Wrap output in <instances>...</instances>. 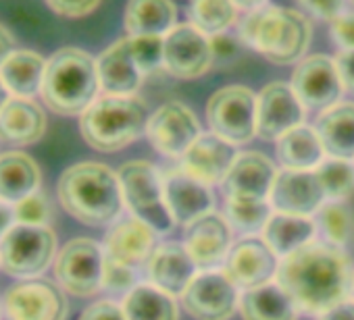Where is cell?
Segmentation results:
<instances>
[{
  "label": "cell",
  "instance_id": "1",
  "mask_svg": "<svg viewBox=\"0 0 354 320\" xmlns=\"http://www.w3.org/2000/svg\"><path fill=\"white\" fill-rule=\"evenodd\" d=\"M352 277V264L342 250L313 241L279 260L275 283L290 295L298 312L319 316L346 299Z\"/></svg>",
  "mask_w": 354,
  "mask_h": 320
},
{
  "label": "cell",
  "instance_id": "2",
  "mask_svg": "<svg viewBox=\"0 0 354 320\" xmlns=\"http://www.w3.org/2000/svg\"><path fill=\"white\" fill-rule=\"evenodd\" d=\"M59 200L80 223L102 227L123 210V190L119 175L102 163H77L59 179Z\"/></svg>",
  "mask_w": 354,
  "mask_h": 320
},
{
  "label": "cell",
  "instance_id": "3",
  "mask_svg": "<svg viewBox=\"0 0 354 320\" xmlns=\"http://www.w3.org/2000/svg\"><path fill=\"white\" fill-rule=\"evenodd\" d=\"M98 90L100 79L96 59L86 50L67 46L46 61L40 96L53 112L82 117L98 98Z\"/></svg>",
  "mask_w": 354,
  "mask_h": 320
},
{
  "label": "cell",
  "instance_id": "4",
  "mask_svg": "<svg viewBox=\"0 0 354 320\" xmlns=\"http://www.w3.org/2000/svg\"><path fill=\"white\" fill-rule=\"evenodd\" d=\"M242 40L273 65L300 63L310 44V23L294 9L267 5L246 15L240 26Z\"/></svg>",
  "mask_w": 354,
  "mask_h": 320
},
{
  "label": "cell",
  "instance_id": "5",
  "mask_svg": "<svg viewBox=\"0 0 354 320\" xmlns=\"http://www.w3.org/2000/svg\"><path fill=\"white\" fill-rule=\"evenodd\" d=\"M148 108L136 96L96 98L80 117L86 143L98 152H117L136 141L148 127Z\"/></svg>",
  "mask_w": 354,
  "mask_h": 320
},
{
  "label": "cell",
  "instance_id": "6",
  "mask_svg": "<svg viewBox=\"0 0 354 320\" xmlns=\"http://www.w3.org/2000/svg\"><path fill=\"white\" fill-rule=\"evenodd\" d=\"M117 175L123 190V202L131 214L156 233H169L175 221L167 206L160 171L146 160H129Z\"/></svg>",
  "mask_w": 354,
  "mask_h": 320
},
{
  "label": "cell",
  "instance_id": "7",
  "mask_svg": "<svg viewBox=\"0 0 354 320\" xmlns=\"http://www.w3.org/2000/svg\"><path fill=\"white\" fill-rule=\"evenodd\" d=\"M57 252V235L50 227L15 223L0 239V266L11 277L30 279L48 268Z\"/></svg>",
  "mask_w": 354,
  "mask_h": 320
},
{
  "label": "cell",
  "instance_id": "8",
  "mask_svg": "<svg viewBox=\"0 0 354 320\" xmlns=\"http://www.w3.org/2000/svg\"><path fill=\"white\" fill-rule=\"evenodd\" d=\"M211 133L232 146L248 143L257 135V94L246 86H225L207 104Z\"/></svg>",
  "mask_w": 354,
  "mask_h": 320
},
{
  "label": "cell",
  "instance_id": "9",
  "mask_svg": "<svg viewBox=\"0 0 354 320\" xmlns=\"http://www.w3.org/2000/svg\"><path fill=\"white\" fill-rule=\"evenodd\" d=\"M55 274L61 287L77 297H90L102 289L104 250L90 237H75L55 258Z\"/></svg>",
  "mask_w": 354,
  "mask_h": 320
},
{
  "label": "cell",
  "instance_id": "10",
  "mask_svg": "<svg viewBox=\"0 0 354 320\" xmlns=\"http://www.w3.org/2000/svg\"><path fill=\"white\" fill-rule=\"evenodd\" d=\"M146 135L156 152L167 158L182 160V156L192 148V143L203 135V131L192 108L177 100H171L150 114Z\"/></svg>",
  "mask_w": 354,
  "mask_h": 320
},
{
  "label": "cell",
  "instance_id": "11",
  "mask_svg": "<svg viewBox=\"0 0 354 320\" xmlns=\"http://www.w3.org/2000/svg\"><path fill=\"white\" fill-rule=\"evenodd\" d=\"M182 301L196 320H230L240 306V295L223 270H203L192 279Z\"/></svg>",
  "mask_w": 354,
  "mask_h": 320
},
{
  "label": "cell",
  "instance_id": "12",
  "mask_svg": "<svg viewBox=\"0 0 354 320\" xmlns=\"http://www.w3.org/2000/svg\"><path fill=\"white\" fill-rule=\"evenodd\" d=\"M215 63L211 38L192 23L175 26L165 36L162 67L177 79H196Z\"/></svg>",
  "mask_w": 354,
  "mask_h": 320
},
{
  "label": "cell",
  "instance_id": "13",
  "mask_svg": "<svg viewBox=\"0 0 354 320\" xmlns=\"http://www.w3.org/2000/svg\"><path fill=\"white\" fill-rule=\"evenodd\" d=\"M7 320H65V293L50 281H24L7 289L3 299Z\"/></svg>",
  "mask_w": 354,
  "mask_h": 320
},
{
  "label": "cell",
  "instance_id": "14",
  "mask_svg": "<svg viewBox=\"0 0 354 320\" xmlns=\"http://www.w3.org/2000/svg\"><path fill=\"white\" fill-rule=\"evenodd\" d=\"M290 86L304 108L313 110H327L329 106L337 104L344 92L335 59L327 54H313L302 59L292 73Z\"/></svg>",
  "mask_w": 354,
  "mask_h": 320
},
{
  "label": "cell",
  "instance_id": "15",
  "mask_svg": "<svg viewBox=\"0 0 354 320\" xmlns=\"http://www.w3.org/2000/svg\"><path fill=\"white\" fill-rule=\"evenodd\" d=\"M277 268L279 258L265 243V239L257 235L236 241L223 262V272L242 291L269 285L277 277Z\"/></svg>",
  "mask_w": 354,
  "mask_h": 320
},
{
  "label": "cell",
  "instance_id": "16",
  "mask_svg": "<svg viewBox=\"0 0 354 320\" xmlns=\"http://www.w3.org/2000/svg\"><path fill=\"white\" fill-rule=\"evenodd\" d=\"M304 104L290 83L273 81L257 96V135L279 139L298 125H304Z\"/></svg>",
  "mask_w": 354,
  "mask_h": 320
},
{
  "label": "cell",
  "instance_id": "17",
  "mask_svg": "<svg viewBox=\"0 0 354 320\" xmlns=\"http://www.w3.org/2000/svg\"><path fill=\"white\" fill-rule=\"evenodd\" d=\"M325 192L315 175V171H290L277 173L269 202L275 212L310 217L325 204Z\"/></svg>",
  "mask_w": 354,
  "mask_h": 320
},
{
  "label": "cell",
  "instance_id": "18",
  "mask_svg": "<svg viewBox=\"0 0 354 320\" xmlns=\"http://www.w3.org/2000/svg\"><path fill=\"white\" fill-rule=\"evenodd\" d=\"M277 171L261 152H242L223 179L227 200H269Z\"/></svg>",
  "mask_w": 354,
  "mask_h": 320
},
{
  "label": "cell",
  "instance_id": "19",
  "mask_svg": "<svg viewBox=\"0 0 354 320\" xmlns=\"http://www.w3.org/2000/svg\"><path fill=\"white\" fill-rule=\"evenodd\" d=\"M186 250L203 270L221 266L232 250V225L225 217L209 212L186 227Z\"/></svg>",
  "mask_w": 354,
  "mask_h": 320
},
{
  "label": "cell",
  "instance_id": "20",
  "mask_svg": "<svg viewBox=\"0 0 354 320\" xmlns=\"http://www.w3.org/2000/svg\"><path fill=\"white\" fill-rule=\"evenodd\" d=\"M156 235L158 233L140 219L127 217L117 221L109 229L102 250L106 258L129 268H138L142 264H148V260L156 252Z\"/></svg>",
  "mask_w": 354,
  "mask_h": 320
},
{
  "label": "cell",
  "instance_id": "21",
  "mask_svg": "<svg viewBox=\"0 0 354 320\" xmlns=\"http://www.w3.org/2000/svg\"><path fill=\"white\" fill-rule=\"evenodd\" d=\"M165 198L171 217L177 225H192L205 214L213 212V194L207 183L190 177L182 169H173L162 175Z\"/></svg>",
  "mask_w": 354,
  "mask_h": 320
},
{
  "label": "cell",
  "instance_id": "22",
  "mask_svg": "<svg viewBox=\"0 0 354 320\" xmlns=\"http://www.w3.org/2000/svg\"><path fill=\"white\" fill-rule=\"evenodd\" d=\"M236 156V146L215 133H203L182 156L180 169L207 186L223 183Z\"/></svg>",
  "mask_w": 354,
  "mask_h": 320
},
{
  "label": "cell",
  "instance_id": "23",
  "mask_svg": "<svg viewBox=\"0 0 354 320\" xmlns=\"http://www.w3.org/2000/svg\"><path fill=\"white\" fill-rule=\"evenodd\" d=\"M196 268L198 266L188 254L186 246L180 243L158 246L146 264L150 285L169 295H184L192 279L198 274Z\"/></svg>",
  "mask_w": 354,
  "mask_h": 320
},
{
  "label": "cell",
  "instance_id": "24",
  "mask_svg": "<svg viewBox=\"0 0 354 320\" xmlns=\"http://www.w3.org/2000/svg\"><path fill=\"white\" fill-rule=\"evenodd\" d=\"M100 88L111 96H133L142 86L144 73L136 65L129 48V38L113 42L96 59Z\"/></svg>",
  "mask_w": 354,
  "mask_h": 320
},
{
  "label": "cell",
  "instance_id": "25",
  "mask_svg": "<svg viewBox=\"0 0 354 320\" xmlns=\"http://www.w3.org/2000/svg\"><path fill=\"white\" fill-rule=\"evenodd\" d=\"M46 131V114L32 98L13 96L0 110V139L13 146L36 143Z\"/></svg>",
  "mask_w": 354,
  "mask_h": 320
},
{
  "label": "cell",
  "instance_id": "26",
  "mask_svg": "<svg viewBox=\"0 0 354 320\" xmlns=\"http://www.w3.org/2000/svg\"><path fill=\"white\" fill-rule=\"evenodd\" d=\"M42 181L38 163L26 152L0 154V202L17 204L38 192Z\"/></svg>",
  "mask_w": 354,
  "mask_h": 320
},
{
  "label": "cell",
  "instance_id": "27",
  "mask_svg": "<svg viewBox=\"0 0 354 320\" xmlns=\"http://www.w3.org/2000/svg\"><path fill=\"white\" fill-rule=\"evenodd\" d=\"M325 154L317 129L308 125H298L277 139V158L290 171H315L325 160Z\"/></svg>",
  "mask_w": 354,
  "mask_h": 320
},
{
  "label": "cell",
  "instance_id": "28",
  "mask_svg": "<svg viewBox=\"0 0 354 320\" xmlns=\"http://www.w3.org/2000/svg\"><path fill=\"white\" fill-rule=\"evenodd\" d=\"M317 223L310 217L273 212L263 229V239L277 258H286L302 250L304 246L313 243Z\"/></svg>",
  "mask_w": 354,
  "mask_h": 320
},
{
  "label": "cell",
  "instance_id": "29",
  "mask_svg": "<svg viewBox=\"0 0 354 320\" xmlns=\"http://www.w3.org/2000/svg\"><path fill=\"white\" fill-rule=\"evenodd\" d=\"M317 133L333 158H354V102H337L317 119Z\"/></svg>",
  "mask_w": 354,
  "mask_h": 320
},
{
  "label": "cell",
  "instance_id": "30",
  "mask_svg": "<svg viewBox=\"0 0 354 320\" xmlns=\"http://www.w3.org/2000/svg\"><path fill=\"white\" fill-rule=\"evenodd\" d=\"M177 9L171 0H129L125 30L129 36H167L175 28Z\"/></svg>",
  "mask_w": 354,
  "mask_h": 320
},
{
  "label": "cell",
  "instance_id": "31",
  "mask_svg": "<svg viewBox=\"0 0 354 320\" xmlns=\"http://www.w3.org/2000/svg\"><path fill=\"white\" fill-rule=\"evenodd\" d=\"M238 310L244 320H298V308L277 283L244 291Z\"/></svg>",
  "mask_w": 354,
  "mask_h": 320
},
{
  "label": "cell",
  "instance_id": "32",
  "mask_svg": "<svg viewBox=\"0 0 354 320\" xmlns=\"http://www.w3.org/2000/svg\"><path fill=\"white\" fill-rule=\"evenodd\" d=\"M46 61L42 54L34 50H15L3 65H0V77L13 96L32 98L40 94L44 79Z\"/></svg>",
  "mask_w": 354,
  "mask_h": 320
},
{
  "label": "cell",
  "instance_id": "33",
  "mask_svg": "<svg viewBox=\"0 0 354 320\" xmlns=\"http://www.w3.org/2000/svg\"><path fill=\"white\" fill-rule=\"evenodd\" d=\"M127 320H180L173 295L154 285H136L121 303Z\"/></svg>",
  "mask_w": 354,
  "mask_h": 320
},
{
  "label": "cell",
  "instance_id": "34",
  "mask_svg": "<svg viewBox=\"0 0 354 320\" xmlns=\"http://www.w3.org/2000/svg\"><path fill=\"white\" fill-rule=\"evenodd\" d=\"M317 229L331 248H344L354 239V212L344 200H327L319 210Z\"/></svg>",
  "mask_w": 354,
  "mask_h": 320
},
{
  "label": "cell",
  "instance_id": "35",
  "mask_svg": "<svg viewBox=\"0 0 354 320\" xmlns=\"http://www.w3.org/2000/svg\"><path fill=\"white\" fill-rule=\"evenodd\" d=\"M238 7L232 0H192L190 21L196 30L209 38L225 34V30L236 21Z\"/></svg>",
  "mask_w": 354,
  "mask_h": 320
},
{
  "label": "cell",
  "instance_id": "36",
  "mask_svg": "<svg viewBox=\"0 0 354 320\" xmlns=\"http://www.w3.org/2000/svg\"><path fill=\"white\" fill-rule=\"evenodd\" d=\"M273 214V206L269 200H227L225 219L232 229L254 235L265 229L267 221Z\"/></svg>",
  "mask_w": 354,
  "mask_h": 320
},
{
  "label": "cell",
  "instance_id": "37",
  "mask_svg": "<svg viewBox=\"0 0 354 320\" xmlns=\"http://www.w3.org/2000/svg\"><path fill=\"white\" fill-rule=\"evenodd\" d=\"M315 175L327 200H344L354 190V163L346 158H325L315 169Z\"/></svg>",
  "mask_w": 354,
  "mask_h": 320
},
{
  "label": "cell",
  "instance_id": "38",
  "mask_svg": "<svg viewBox=\"0 0 354 320\" xmlns=\"http://www.w3.org/2000/svg\"><path fill=\"white\" fill-rule=\"evenodd\" d=\"M129 48L140 71L152 73L165 63V36H127Z\"/></svg>",
  "mask_w": 354,
  "mask_h": 320
},
{
  "label": "cell",
  "instance_id": "39",
  "mask_svg": "<svg viewBox=\"0 0 354 320\" xmlns=\"http://www.w3.org/2000/svg\"><path fill=\"white\" fill-rule=\"evenodd\" d=\"M15 223L19 225H36V227H48L53 210L48 204V198L42 192H34L32 196L24 198L13 206Z\"/></svg>",
  "mask_w": 354,
  "mask_h": 320
},
{
  "label": "cell",
  "instance_id": "40",
  "mask_svg": "<svg viewBox=\"0 0 354 320\" xmlns=\"http://www.w3.org/2000/svg\"><path fill=\"white\" fill-rule=\"evenodd\" d=\"M136 287V268L119 264L104 256V274H102V289L111 293H129Z\"/></svg>",
  "mask_w": 354,
  "mask_h": 320
},
{
  "label": "cell",
  "instance_id": "41",
  "mask_svg": "<svg viewBox=\"0 0 354 320\" xmlns=\"http://www.w3.org/2000/svg\"><path fill=\"white\" fill-rule=\"evenodd\" d=\"M304 13L323 19V21H333L344 13V0H298Z\"/></svg>",
  "mask_w": 354,
  "mask_h": 320
},
{
  "label": "cell",
  "instance_id": "42",
  "mask_svg": "<svg viewBox=\"0 0 354 320\" xmlns=\"http://www.w3.org/2000/svg\"><path fill=\"white\" fill-rule=\"evenodd\" d=\"M331 40L342 50H354V11H344L331 21Z\"/></svg>",
  "mask_w": 354,
  "mask_h": 320
},
{
  "label": "cell",
  "instance_id": "43",
  "mask_svg": "<svg viewBox=\"0 0 354 320\" xmlns=\"http://www.w3.org/2000/svg\"><path fill=\"white\" fill-rule=\"evenodd\" d=\"M44 3L63 17H86L90 15L98 5L100 0H44Z\"/></svg>",
  "mask_w": 354,
  "mask_h": 320
},
{
  "label": "cell",
  "instance_id": "44",
  "mask_svg": "<svg viewBox=\"0 0 354 320\" xmlns=\"http://www.w3.org/2000/svg\"><path fill=\"white\" fill-rule=\"evenodd\" d=\"M80 320H127V318L119 303H115L111 299H100V301H94L92 306H88L82 312Z\"/></svg>",
  "mask_w": 354,
  "mask_h": 320
},
{
  "label": "cell",
  "instance_id": "45",
  "mask_svg": "<svg viewBox=\"0 0 354 320\" xmlns=\"http://www.w3.org/2000/svg\"><path fill=\"white\" fill-rule=\"evenodd\" d=\"M335 65H337V73H339L344 90L354 94V50H342L335 57Z\"/></svg>",
  "mask_w": 354,
  "mask_h": 320
},
{
  "label": "cell",
  "instance_id": "46",
  "mask_svg": "<svg viewBox=\"0 0 354 320\" xmlns=\"http://www.w3.org/2000/svg\"><path fill=\"white\" fill-rule=\"evenodd\" d=\"M211 46H213V57H215L217 63H227L238 54V44H234V40L227 38L225 34L213 36Z\"/></svg>",
  "mask_w": 354,
  "mask_h": 320
},
{
  "label": "cell",
  "instance_id": "47",
  "mask_svg": "<svg viewBox=\"0 0 354 320\" xmlns=\"http://www.w3.org/2000/svg\"><path fill=\"white\" fill-rule=\"evenodd\" d=\"M317 320H354V299H344L342 303L319 314Z\"/></svg>",
  "mask_w": 354,
  "mask_h": 320
},
{
  "label": "cell",
  "instance_id": "48",
  "mask_svg": "<svg viewBox=\"0 0 354 320\" xmlns=\"http://www.w3.org/2000/svg\"><path fill=\"white\" fill-rule=\"evenodd\" d=\"M13 52H15V38L3 23H0V65H3Z\"/></svg>",
  "mask_w": 354,
  "mask_h": 320
},
{
  "label": "cell",
  "instance_id": "49",
  "mask_svg": "<svg viewBox=\"0 0 354 320\" xmlns=\"http://www.w3.org/2000/svg\"><path fill=\"white\" fill-rule=\"evenodd\" d=\"M13 225H15L13 208H9V204H5V202H0V239H3L9 233V229Z\"/></svg>",
  "mask_w": 354,
  "mask_h": 320
},
{
  "label": "cell",
  "instance_id": "50",
  "mask_svg": "<svg viewBox=\"0 0 354 320\" xmlns=\"http://www.w3.org/2000/svg\"><path fill=\"white\" fill-rule=\"evenodd\" d=\"M232 3H234L238 9H242V11H246V13H252V11H259V9L267 7L269 0H232Z\"/></svg>",
  "mask_w": 354,
  "mask_h": 320
},
{
  "label": "cell",
  "instance_id": "51",
  "mask_svg": "<svg viewBox=\"0 0 354 320\" xmlns=\"http://www.w3.org/2000/svg\"><path fill=\"white\" fill-rule=\"evenodd\" d=\"M9 100H11V92H9V88L5 86L3 77H0V110H3V106H5Z\"/></svg>",
  "mask_w": 354,
  "mask_h": 320
},
{
  "label": "cell",
  "instance_id": "52",
  "mask_svg": "<svg viewBox=\"0 0 354 320\" xmlns=\"http://www.w3.org/2000/svg\"><path fill=\"white\" fill-rule=\"evenodd\" d=\"M350 295H352V299H354V277H352V289H350Z\"/></svg>",
  "mask_w": 354,
  "mask_h": 320
},
{
  "label": "cell",
  "instance_id": "53",
  "mask_svg": "<svg viewBox=\"0 0 354 320\" xmlns=\"http://www.w3.org/2000/svg\"><path fill=\"white\" fill-rule=\"evenodd\" d=\"M352 3H354V0H352Z\"/></svg>",
  "mask_w": 354,
  "mask_h": 320
}]
</instances>
